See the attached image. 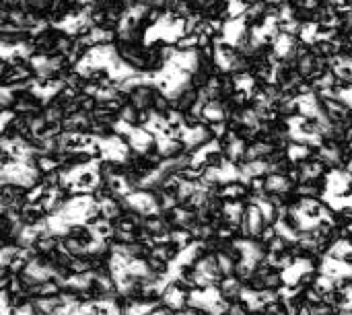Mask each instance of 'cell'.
<instances>
[{
	"label": "cell",
	"mask_w": 352,
	"mask_h": 315,
	"mask_svg": "<svg viewBox=\"0 0 352 315\" xmlns=\"http://www.w3.org/2000/svg\"><path fill=\"white\" fill-rule=\"evenodd\" d=\"M266 227H268V225H266V221H264V217H262L258 204L250 200V202H248V208H245V215H243V221H241V225H239V235H241V237H256V239H258Z\"/></svg>",
	"instance_id": "cell-1"
},
{
	"label": "cell",
	"mask_w": 352,
	"mask_h": 315,
	"mask_svg": "<svg viewBox=\"0 0 352 315\" xmlns=\"http://www.w3.org/2000/svg\"><path fill=\"white\" fill-rule=\"evenodd\" d=\"M264 194L295 196V184L287 173H268L264 175Z\"/></svg>",
	"instance_id": "cell-2"
},
{
	"label": "cell",
	"mask_w": 352,
	"mask_h": 315,
	"mask_svg": "<svg viewBox=\"0 0 352 315\" xmlns=\"http://www.w3.org/2000/svg\"><path fill=\"white\" fill-rule=\"evenodd\" d=\"M202 122L212 124V122H227L229 120V107L225 99H212L202 105Z\"/></svg>",
	"instance_id": "cell-3"
},
{
	"label": "cell",
	"mask_w": 352,
	"mask_h": 315,
	"mask_svg": "<svg viewBox=\"0 0 352 315\" xmlns=\"http://www.w3.org/2000/svg\"><path fill=\"white\" fill-rule=\"evenodd\" d=\"M118 122H122L128 128H138L140 126V109H136L130 101H126L118 111Z\"/></svg>",
	"instance_id": "cell-4"
},
{
	"label": "cell",
	"mask_w": 352,
	"mask_h": 315,
	"mask_svg": "<svg viewBox=\"0 0 352 315\" xmlns=\"http://www.w3.org/2000/svg\"><path fill=\"white\" fill-rule=\"evenodd\" d=\"M16 103V91L10 85L0 83V111H12Z\"/></svg>",
	"instance_id": "cell-5"
},
{
	"label": "cell",
	"mask_w": 352,
	"mask_h": 315,
	"mask_svg": "<svg viewBox=\"0 0 352 315\" xmlns=\"http://www.w3.org/2000/svg\"><path fill=\"white\" fill-rule=\"evenodd\" d=\"M45 130H47V122H45V118L41 116V111L29 116V134H31V136H43Z\"/></svg>",
	"instance_id": "cell-6"
}]
</instances>
